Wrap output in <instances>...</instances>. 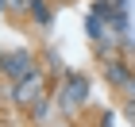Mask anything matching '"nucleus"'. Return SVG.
Here are the masks:
<instances>
[{
	"label": "nucleus",
	"mask_w": 135,
	"mask_h": 127,
	"mask_svg": "<svg viewBox=\"0 0 135 127\" xmlns=\"http://www.w3.org/2000/svg\"><path fill=\"white\" fill-rule=\"evenodd\" d=\"M73 100H77V104L85 100V81H70L66 85V108H73Z\"/></svg>",
	"instance_id": "obj_2"
},
{
	"label": "nucleus",
	"mask_w": 135,
	"mask_h": 127,
	"mask_svg": "<svg viewBox=\"0 0 135 127\" xmlns=\"http://www.w3.org/2000/svg\"><path fill=\"white\" fill-rule=\"evenodd\" d=\"M8 8H12V12H27V8H31V0H8Z\"/></svg>",
	"instance_id": "obj_4"
},
{
	"label": "nucleus",
	"mask_w": 135,
	"mask_h": 127,
	"mask_svg": "<svg viewBox=\"0 0 135 127\" xmlns=\"http://www.w3.org/2000/svg\"><path fill=\"white\" fill-rule=\"evenodd\" d=\"M35 85H39V77L31 73V81H27V85L20 89V100H35Z\"/></svg>",
	"instance_id": "obj_3"
},
{
	"label": "nucleus",
	"mask_w": 135,
	"mask_h": 127,
	"mask_svg": "<svg viewBox=\"0 0 135 127\" xmlns=\"http://www.w3.org/2000/svg\"><path fill=\"white\" fill-rule=\"evenodd\" d=\"M4 69H8L12 77H23L31 65H27V54H16V58H4Z\"/></svg>",
	"instance_id": "obj_1"
}]
</instances>
